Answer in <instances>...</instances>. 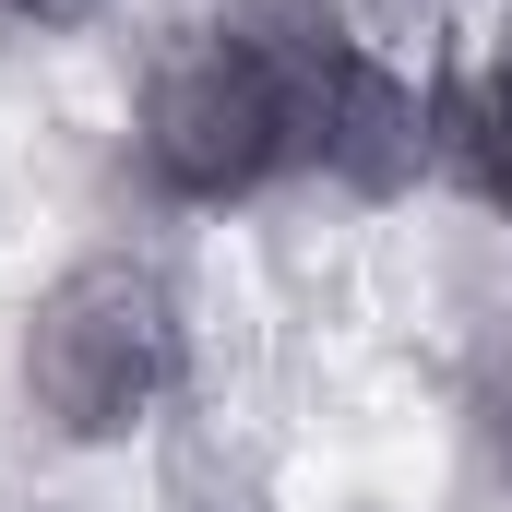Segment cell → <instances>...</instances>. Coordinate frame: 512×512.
Masks as SVG:
<instances>
[{
  "mask_svg": "<svg viewBox=\"0 0 512 512\" xmlns=\"http://www.w3.org/2000/svg\"><path fill=\"white\" fill-rule=\"evenodd\" d=\"M12 370H24L36 429L72 453L155 441V417L191 393V298L155 251H84L36 286Z\"/></svg>",
  "mask_w": 512,
  "mask_h": 512,
  "instance_id": "cell-1",
  "label": "cell"
},
{
  "mask_svg": "<svg viewBox=\"0 0 512 512\" xmlns=\"http://www.w3.org/2000/svg\"><path fill=\"white\" fill-rule=\"evenodd\" d=\"M131 167L155 179V203H191V215H227L298 167V60L262 0L227 24H179L143 60Z\"/></svg>",
  "mask_w": 512,
  "mask_h": 512,
  "instance_id": "cell-2",
  "label": "cell"
},
{
  "mask_svg": "<svg viewBox=\"0 0 512 512\" xmlns=\"http://www.w3.org/2000/svg\"><path fill=\"white\" fill-rule=\"evenodd\" d=\"M155 512H286L262 429L227 417L215 393H179L155 417Z\"/></svg>",
  "mask_w": 512,
  "mask_h": 512,
  "instance_id": "cell-3",
  "label": "cell"
},
{
  "mask_svg": "<svg viewBox=\"0 0 512 512\" xmlns=\"http://www.w3.org/2000/svg\"><path fill=\"white\" fill-rule=\"evenodd\" d=\"M429 96H441V167L512 227V36H489V48H477L453 84H429Z\"/></svg>",
  "mask_w": 512,
  "mask_h": 512,
  "instance_id": "cell-4",
  "label": "cell"
},
{
  "mask_svg": "<svg viewBox=\"0 0 512 512\" xmlns=\"http://www.w3.org/2000/svg\"><path fill=\"white\" fill-rule=\"evenodd\" d=\"M96 12H108V0H12L24 36H72V24H96Z\"/></svg>",
  "mask_w": 512,
  "mask_h": 512,
  "instance_id": "cell-5",
  "label": "cell"
},
{
  "mask_svg": "<svg viewBox=\"0 0 512 512\" xmlns=\"http://www.w3.org/2000/svg\"><path fill=\"white\" fill-rule=\"evenodd\" d=\"M358 12H370L382 36H441V12H453V0H358Z\"/></svg>",
  "mask_w": 512,
  "mask_h": 512,
  "instance_id": "cell-6",
  "label": "cell"
},
{
  "mask_svg": "<svg viewBox=\"0 0 512 512\" xmlns=\"http://www.w3.org/2000/svg\"><path fill=\"white\" fill-rule=\"evenodd\" d=\"M501 477H512V382H501Z\"/></svg>",
  "mask_w": 512,
  "mask_h": 512,
  "instance_id": "cell-7",
  "label": "cell"
},
{
  "mask_svg": "<svg viewBox=\"0 0 512 512\" xmlns=\"http://www.w3.org/2000/svg\"><path fill=\"white\" fill-rule=\"evenodd\" d=\"M12 36H24V24H12V0H0V48H12Z\"/></svg>",
  "mask_w": 512,
  "mask_h": 512,
  "instance_id": "cell-8",
  "label": "cell"
}]
</instances>
